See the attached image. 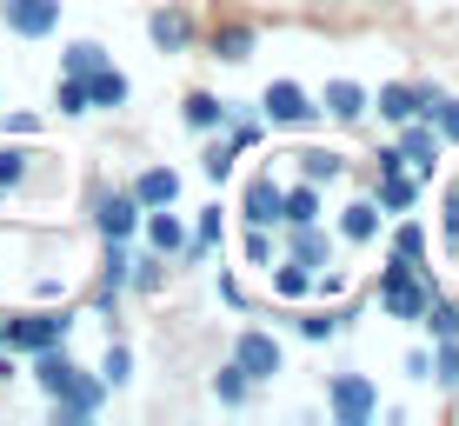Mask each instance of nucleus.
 Wrapping results in <instances>:
<instances>
[{
	"mask_svg": "<svg viewBox=\"0 0 459 426\" xmlns=\"http://www.w3.org/2000/svg\"><path fill=\"white\" fill-rule=\"evenodd\" d=\"M433 266H406V260H386L379 266V307L393 313V320H420V307L433 300Z\"/></svg>",
	"mask_w": 459,
	"mask_h": 426,
	"instance_id": "obj_1",
	"label": "nucleus"
},
{
	"mask_svg": "<svg viewBox=\"0 0 459 426\" xmlns=\"http://www.w3.org/2000/svg\"><path fill=\"white\" fill-rule=\"evenodd\" d=\"M67 313H21V320H0V346L7 353H40V346H67Z\"/></svg>",
	"mask_w": 459,
	"mask_h": 426,
	"instance_id": "obj_2",
	"label": "nucleus"
},
{
	"mask_svg": "<svg viewBox=\"0 0 459 426\" xmlns=\"http://www.w3.org/2000/svg\"><path fill=\"white\" fill-rule=\"evenodd\" d=\"M260 114L273 120V127H313L320 107H313V93L299 87V81H273V87L260 93Z\"/></svg>",
	"mask_w": 459,
	"mask_h": 426,
	"instance_id": "obj_3",
	"label": "nucleus"
},
{
	"mask_svg": "<svg viewBox=\"0 0 459 426\" xmlns=\"http://www.w3.org/2000/svg\"><path fill=\"white\" fill-rule=\"evenodd\" d=\"M326 406H333L340 426H367L379 413V393H373V380H359V373H340L333 393H326Z\"/></svg>",
	"mask_w": 459,
	"mask_h": 426,
	"instance_id": "obj_4",
	"label": "nucleus"
},
{
	"mask_svg": "<svg viewBox=\"0 0 459 426\" xmlns=\"http://www.w3.org/2000/svg\"><path fill=\"white\" fill-rule=\"evenodd\" d=\"M0 21L21 40H47L60 27V0H0Z\"/></svg>",
	"mask_w": 459,
	"mask_h": 426,
	"instance_id": "obj_5",
	"label": "nucleus"
},
{
	"mask_svg": "<svg viewBox=\"0 0 459 426\" xmlns=\"http://www.w3.org/2000/svg\"><path fill=\"white\" fill-rule=\"evenodd\" d=\"M413 200H420V173H406L400 147L379 153V207H386V213H406Z\"/></svg>",
	"mask_w": 459,
	"mask_h": 426,
	"instance_id": "obj_6",
	"label": "nucleus"
},
{
	"mask_svg": "<svg viewBox=\"0 0 459 426\" xmlns=\"http://www.w3.org/2000/svg\"><path fill=\"white\" fill-rule=\"evenodd\" d=\"M433 107H439V87H406V81L379 87V114L386 120H433Z\"/></svg>",
	"mask_w": 459,
	"mask_h": 426,
	"instance_id": "obj_7",
	"label": "nucleus"
},
{
	"mask_svg": "<svg viewBox=\"0 0 459 426\" xmlns=\"http://www.w3.org/2000/svg\"><path fill=\"white\" fill-rule=\"evenodd\" d=\"M280 360H287V353H280L273 334H240V340H233V367H240L247 380H273Z\"/></svg>",
	"mask_w": 459,
	"mask_h": 426,
	"instance_id": "obj_8",
	"label": "nucleus"
},
{
	"mask_svg": "<svg viewBox=\"0 0 459 426\" xmlns=\"http://www.w3.org/2000/svg\"><path fill=\"white\" fill-rule=\"evenodd\" d=\"M400 161L420 173V180H433V167H439V127L433 120H400Z\"/></svg>",
	"mask_w": 459,
	"mask_h": 426,
	"instance_id": "obj_9",
	"label": "nucleus"
},
{
	"mask_svg": "<svg viewBox=\"0 0 459 426\" xmlns=\"http://www.w3.org/2000/svg\"><path fill=\"white\" fill-rule=\"evenodd\" d=\"M107 400V380H87V373H74L67 387L54 393V420H93Z\"/></svg>",
	"mask_w": 459,
	"mask_h": 426,
	"instance_id": "obj_10",
	"label": "nucleus"
},
{
	"mask_svg": "<svg viewBox=\"0 0 459 426\" xmlns=\"http://www.w3.org/2000/svg\"><path fill=\"white\" fill-rule=\"evenodd\" d=\"M333 233H326V220H299V227H287V254L307 260V266H333Z\"/></svg>",
	"mask_w": 459,
	"mask_h": 426,
	"instance_id": "obj_11",
	"label": "nucleus"
},
{
	"mask_svg": "<svg viewBox=\"0 0 459 426\" xmlns=\"http://www.w3.org/2000/svg\"><path fill=\"white\" fill-rule=\"evenodd\" d=\"M240 213H247V227H280V180H273V173H253V180H247Z\"/></svg>",
	"mask_w": 459,
	"mask_h": 426,
	"instance_id": "obj_12",
	"label": "nucleus"
},
{
	"mask_svg": "<svg viewBox=\"0 0 459 426\" xmlns=\"http://www.w3.org/2000/svg\"><path fill=\"white\" fill-rule=\"evenodd\" d=\"M140 227H147V247L160 260H173V254H186V227L173 220L167 207H140Z\"/></svg>",
	"mask_w": 459,
	"mask_h": 426,
	"instance_id": "obj_13",
	"label": "nucleus"
},
{
	"mask_svg": "<svg viewBox=\"0 0 459 426\" xmlns=\"http://www.w3.org/2000/svg\"><path fill=\"white\" fill-rule=\"evenodd\" d=\"M299 220H326L320 180H299V187H280V227H299Z\"/></svg>",
	"mask_w": 459,
	"mask_h": 426,
	"instance_id": "obj_14",
	"label": "nucleus"
},
{
	"mask_svg": "<svg viewBox=\"0 0 459 426\" xmlns=\"http://www.w3.org/2000/svg\"><path fill=\"white\" fill-rule=\"evenodd\" d=\"M320 107L340 120V127H353V120H367V107H373V100H367V87H359V81H326Z\"/></svg>",
	"mask_w": 459,
	"mask_h": 426,
	"instance_id": "obj_15",
	"label": "nucleus"
},
{
	"mask_svg": "<svg viewBox=\"0 0 459 426\" xmlns=\"http://www.w3.org/2000/svg\"><path fill=\"white\" fill-rule=\"evenodd\" d=\"M273 274V293L280 300H307V293H320V266H307V260H280V266H266Z\"/></svg>",
	"mask_w": 459,
	"mask_h": 426,
	"instance_id": "obj_16",
	"label": "nucleus"
},
{
	"mask_svg": "<svg viewBox=\"0 0 459 426\" xmlns=\"http://www.w3.org/2000/svg\"><path fill=\"white\" fill-rule=\"evenodd\" d=\"M93 220H100V233H107V240H126V233L140 227V200H134V194H107Z\"/></svg>",
	"mask_w": 459,
	"mask_h": 426,
	"instance_id": "obj_17",
	"label": "nucleus"
},
{
	"mask_svg": "<svg viewBox=\"0 0 459 426\" xmlns=\"http://www.w3.org/2000/svg\"><path fill=\"white\" fill-rule=\"evenodd\" d=\"M134 200H140V207H173V200H180V173H173V167H147L134 180Z\"/></svg>",
	"mask_w": 459,
	"mask_h": 426,
	"instance_id": "obj_18",
	"label": "nucleus"
},
{
	"mask_svg": "<svg viewBox=\"0 0 459 426\" xmlns=\"http://www.w3.org/2000/svg\"><path fill=\"white\" fill-rule=\"evenodd\" d=\"M126 93H134V87H126V74L114 67V60H100V67L87 74V100L93 107H126Z\"/></svg>",
	"mask_w": 459,
	"mask_h": 426,
	"instance_id": "obj_19",
	"label": "nucleus"
},
{
	"mask_svg": "<svg viewBox=\"0 0 459 426\" xmlns=\"http://www.w3.org/2000/svg\"><path fill=\"white\" fill-rule=\"evenodd\" d=\"M74 373H81V367L67 360V346H40V353H34V380L47 387V400H54V393L74 380Z\"/></svg>",
	"mask_w": 459,
	"mask_h": 426,
	"instance_id": "obj_20",
	"label": "nucleus"
},
{
	"mask_svg": "<svg viewBox=\"0 0 459 426\" xmlns=\"http://www.w3.org/2000/svg\"><path fill=\"white\" fill-rule=\"evenodd\" d=\"M147 34H153V47H160V54H180L186 40H194V21H186V13H173V7H160L147 21Z\"/></svg>",
	"mask_w": 459,
	"mask_h": 426,
	"instance_id": "obj_21",
	"label": "nucleus"
},
{
	"mask_svg": "<svg viewBox=\"0 0 459 426\" xmlns=\"http://www.w3.org/2000/svg\"><path fill=\"white\" fill-rule=\"evenodd\" d=\"M180 120L194 134H213V127H227V100H213V93H186L180 100Z\"/></svg>",
	"mask_w": 459,
	"mask_h": 426,
	"instance_id": "obj_22",
	"label": "nucleus"
},
{
	"mask_svg": "<svg viewBox=\"0 0 459 426\" xmlns=\"http://www.w3.org/2000/svg\"><path fill=\"white\" fill-rule=\"evenodd\" d=\"M373 233H379V207H373V200H353V207H346V213H340V240H353V247H367V240H373Z\"/></svg>",
	"mask_w": 459,
	"mask_h": 426,
	"instance_id": "obj_23",
	"label": "nucleus"
},
{
	"mask_svg": "<svg viewBox=\"0 0 459 426\" xmlns=\"http://www.w3.org/2000/svg\"><path fill=\"white\" fill-rule=\"evenodd\" d=\"M420 326H426V334H433V340H459V307H453V300H426V307H420Z\"/></svg>",
	"mask_w": 459,
	"mask_h": 426,
	"instance_id": "obj_24",
	"label": "nucleus"
},
{
	"mask_svg": "<svg viewBox=\"0 0 459 426\" xmlns=\"http://www.w3.org/2000/svg\"><path fill=\"white\" fill-rule=\"evenodd\" d=\"M54 107H60V114H93V100H87V74H60Z\"/></svg>",
	"mask_w": 459,
	"mask_h": 426,
	"instance_id": "obj_25",
	"label": "nucleus"
},
{
	"mask_svg": "<svg viewBox=\"0 0 459 426\" xmlns=\"http://www.w3.org/2000/svg\"><path fill=\"white\" fill-rule=\"evenodd\" d=\"M213 393H220V406H247L253 380H247V373H240V367H233V360H227V367L213 373Z\"/></svg>",
	"mask_w": 459,
	"mask_h": 426,
	"instance_id": "obj_26",
	"label": "nucleus"
},
{
	"mask_svg": "<svg viewBox=\"0 0 459 426\" xmlns=\"http://www.w3.org/2000/svg\"><path fill=\"white\" fill-rule=\"evenodd\" d=\"M100 60H107V47H100V40H74L67 54H60V74H93Z\"/></svg>",
	"mask_w": 459,
	"mask_h": 426,
	"instance_id": "obj_27",
	"label": "nucleus"
},
{
	"mask_svg": "<svg viewBox=\"0 0 459 426\" xmlns=\"http://www.w3.org/2000/svg\"><path fill=\"white\" fill-rule=\"evenodd\" d=\"M393 260H406V266H426V233L406 220L400 233H393Z\"/></svg>",
	"mask_w": 459,
	"mask_h": 426,
	"instance_id": "obj_28",
	"label": "nucleus"
},
{
	"mask_svg": "<svg viewBox=\"0 0 459 426\" xmlns=\"http://www.w3.org/2000/svg\"><path fill=\"white\" fill-rule=\"evenodd\" d=\"M27 161H34L27 147H0V194H13V187L27 180Z\"/></svg>",
	"mask_w": 459,
	"mask_h": 426,
	"instance_id": "obj_29",
	"label": "nucleus"
},
{
	"mask_svg": "<svg viewBox=\"0 0 459 426\" xmlns=\"http://www.w3.org/2000/svg\"><path fill=\"white\" fill-rule=\"evenodd\" d=\"M299 173H307V180H340L346 161L340 153H299Z\"/></svg>",
	"mask_w": 459,
	"mask_h": 426,
	"instance_id": "obj_30",
	"label": "nucleus"
},
{
	"mask_svg": "<svg viewBox=\"0 0 459 426\" xmlns=\"http://www.w3.org/2000/svg\"><path fill=\"white\" fill-rule=\"evenodd\" d=\"M433 380H439V387H459V340H439V353H433Z\"/></svg>",
	"mask_w": 459,
	"mask_h": 426,
	"instance_id": "obj_31",
	"label": "nucleus"
},
{
	"mask_svg": "<svg viewBox=\"0 0 459 426\" xmlns=\"http://www.w3.org/2000/svg\"><path fill=\"white\" fill-rule=\"evenodd\" d=\"M126 373H134V353H126V346H107V360H100V380H107V387H126Z\"/></svg>",
	"mask_w": 459,
	"mask_h": 426,
	"instance_id": "obj_32",
	"label": "nucleus"
},
{
	"mask_svg": "<svg viewBox=\"0 0 459 426\" xmlns=\"http://www.w3.org/2000/svg\"><path fill=\"white\" fill-rule=\"evenodd\" d=\"M233 153H240V140H233V134H227V140H213V147H207V161H200V167H207V173H213V180H227V167H233Z\"/></svg>",
	"mask_w": 459,
	"mask_h": 426,
	"instance_id": "obj_33",
	"label": "nucleus"
},
{
	"mask_svg": "<svg viewBox=\"0 0 459 426\" xmlns=\"http://www.w3.org/2000/svg\"><path fill=\"white\" fill-rule=\"evenodd\" d=\"M253 54V27H227L220 34V60H247Z\"/></svg>",
	"mask_w": 459,
	"mask_h": 426,
	"instance_id": "obj_34",
	"label": "nucleus"
},
{
	"mask_svg": "<svg viewBox=\"0 0 459 426\" xmlns=\"http://www.w3.org/2000/svg\"><path fill=\"white\" fill-rule=\"evenodd\" d=\"M439 233H446V254L459 260V187L446 194V213H439Z\"/></svg>",
	"mask_w": 459,
	"mask_h": 426,
	"instance_id": "obj_35",
	"label": "nucleus"
},
{
	"mask_svg": "<svg viewBox=\"0 0 459 426\" xmlns=\"http://www.w3.org/2000/svg\"><path fill=\"white\" fill-rule=\"evenodd\" d=\"M433 127H439V140H459V100H446V93H439V107H433Z\"/></svg>",
	"mask_w": 459,
	"mask_h": 426,
	"instance_id": "obj_36",
	"label": "nucleus"
},
{
	"mask_svg": "<svg viewBox=\"0 0 459 426\" xmlns=\"http://www.w3.org/2000/svg\"><path fill=\"white\" fill-rule=\"evenodd\" d=\"M247 260L253 266H273V240H266V227H247Z\"/></svg>",
	"mask_w": 459,
	"mask_h": 426,
	"instance_id": "obj_37",
	"label": "nucleus"
},
{
	"mask_svg": "<svg viewBox=\"0 0 459 426\" xmlns=\"http://www.w3.org/2000/svg\"><path fill=\"white\" fill-rule=\"evenodd\" d=\"M406 373H413V380H433V353H420V346H413V353H406Z\"/></svg>",
	"mask_w": 459,
	"mask_h": 426,
	"instance_id": "obj_38",
	"label": "nucleus"
},
{
	"mask_svg": "<svg viewBox=\"0 0 459 426\" xmlns=\"http://www.w3.org/2000/svg\"><path fill=\"white\" fill-rule=\"evenodd\" d=\"M299 334H307V340H333L340 320H299Z\"/></svg>",
	"mask_w": 459,
	"mask_h": 426,
	"instance_id": "obj_39",
	"label": "nucleus"
}]
</instances>
